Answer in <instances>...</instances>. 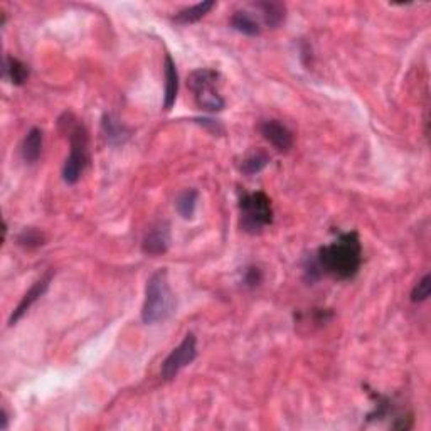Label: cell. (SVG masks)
I'll list each match as a JSON object with an SVG mask.
<instances>
[{
	"instance_id": "cell-14",
	"label": "cell",
	"mask_w": 431,
	"mask_h": 431,
	"mask_svg": "<svg viewBox=\"0 0 431 431\" xmlns=\"http://www.w3.org/2000/svg\"><path fill=\"white\" fill-rule=\"evenodd\" d=\"M231 26L233 29H236L238 32L245 34V36H260L261 32V27L258 24V21L253 17L251 14L246 12V10H238V12L233 14L231 17Z\"/></svg>"
},
{
	"instance_id": "cell-20",
	"label": "cell",
	"mask_w": 431,
	"mask_h": 431,
	"mask_svg": "<svg viewBox=\"0 0 431 431\" xmlns=\"http://www.w3.org/2000/svg\"><path fill=\"white\" fill-rule=\"evenodd\" d=\"M430 294H431V276L425 275L416 285H414L413 291H411V302L414 303L425 302V300H428Z\"/></svg>"
},
{
	"instance_id": "cell-7",
	"label": "cell",
	"mask_w": 431,
	"mask_h": 431,
	"mask_svg": "<svg viewBox=\"0 0 431 431\" xmlns=\"http://www.w3.org/2000/svg\"><path fill=\"white\" fill-rule=\"evenodd\" d=\"M260 132L263 138L273 145L278 152H288L294 145V135L278 120H265L260 125Z\"/></svg>"
},
{
	"instance_id": "cell-19",
	"label": "cell",
	"mask_w": 431,
	"mask_h": 431,
	"mask_svg": "<svg viewBox=\"0 0 431 431\" xmlns=\"http://www.w3.org/2000/svg\"><path fill=\"white\" fill-rule=\"evenodd\" d=\"M46 241V236L41 233L39 229H34V228H29V229H24L21 234L17 236V245L24 246V248H39V246L44 245Z\"/></svg>"
},
{
	"instance_id": "cell-1",
	"label": "cell",
	"mask_w": 431,
	"mask_h": 431,
	"mask_svg": "<svg viewBox=\"0 0 431 431\" xmlns=\"http://www.w3.org/2000/svg\"><path fill=\"white\" fill-rule=\"evenodd\" d=\"M322 275H330L337 280L354 278L363 263V246L359 234H341L336 241L318 249L315 256Z\"/></svg>"
},
{
	"instance_id": "cell-2",
	"label": "cell",
	"mask_w": 431,
	"mask_h": 431,
	"mask_svg": "<svg viewBox=\"0 0 431 431\" xmlns=\"http://www.w3.org/2000/svg\"><path fill=\"white\" fill-rule=\"evenodd\" d=\"M175 310V296L169 283V273L165 268L157 269L149 278L145 287V300L142 307V320L147 325L167 320Z\"/></svg>"
},
{
	"instance_id": "cell-11",
	"label": "cell",
	"mask_w": 431,
	"mask_h": 431,
	"mask_svg": "<svg viewBox=\"0 0 431 431\" xmlns=\"http://www.w3.org/2000/svg\"><path fill=\"white\" fill-rule=\"evenodd\" d=\"M42 142H44V137H42L41 128H30L29 132H27L21 147L22 159H24L27 164H36V162L39 160L42 153Z\"/></svg>"
},
{
	"instance_id": "cell-17",
	"label": "cell",
	"mask_w": 431,
	"mask_h": 431,
	"mask_svg": "<svg viewBox=\"0 0 431 431\" xmlns=\"http://www.w3.org/2000/svg\"><path fill=\"white\" fill-rule=\"evenodd\" d=\"M269 155L263 150H258V152L249 153L246 159H242L241 162V172L246 175H255L260 174L265 167L268 165Z\"/></svg>"
},
{
	"instance_id": "cell-18",
	"label": "cell",
	"mask_w": 431,
	"mask_h": 431,
	"mask_svg": "<svg viewBox=\"0 0 431 431\" xmlns=\"http://www.w3.org/2000/svg\"><path fill=\"white\" fill-rule=\"evenodd\" d=\"M102 128L105 137L113 144H118V142H123L126 137H128V130L122 125L120 122L115 120L111 115H105L102 122Z\"/></svg>"
},
{
	"instance_id": "cell-9",
	"label": "cell",
	"mask_w": 431,
	"mask_h": 431,
	"mask_svg": "<svg viewBox=\"0 0 431 431\" xmlns=\"http://www.w3.org/2000/svg\"><path fill=\"white\" fill-rule=\"evenodd\" d=\"M169 245H171V226H169V222L160 221L150 228L142 248H144V253H147V255L157 256L164 255L169 249Z\"/></svg>"
},
{
	"instance_id": "cell-21",
	"label": "cell",
	"mask_w": 431,
	"mask_h": 431,
	"mask_svg": "<svg viewBox=\"0 0 431 431\" xmlns=\"http://www.w3.org/2000/svg\"><path fill=\"white\" fill-rule=\"evenodd\" d=\"M242 282H245L246 287L256 288L258 285L263 282V271H261V269L258 268V267L246 268L245 278H242Z\"/></svg>"
},
{
	"instance_id": "cell-13",
	"label": "cell",
	"mask_w": 431,
	"mask_h": 431,
	"mask_svg": "<svg viewBox=\"0 0 431 431\" xmlns=\"http://www.w3.org/2000/svg\"><path fill=\"white\" fill-rule=\"evenodd\" d=\"M3 76L15 86H21L29 78V68L22 61L15 59L12 56H6V59H3Z\"/></svg>"
},
{
	"instance_id": "cell-10",
	"label": "cell",
	"mask_w": 431,
	"mask_h": 431,
	"mask_svg": "<svg viewBox=\"0 0 431 431\" xmlns=\"http://www.w3.org/2000/svg\"><path fill=\"white\" fill-rule=\"evenodd\" d=\"M177 93H179V75H177V66L172 59L171 54H165V96L164 108L172 110L175 105Z\"/></svg>"
},
{
	"instance_id": "cell-15",
	"label": "cell",
	"mask_w": 431,
	"mask_h": 431,
	"mask_svg": "<svg viewBox=\"0 0 431 431\" xmlns=\"http://www.w3.org/2000/svg\"><path fill=\"white\" fill-rule=\"evenodd\" d=\"M214 7V0H206V2L195 3V6L187 7V9H182L179 14H175L174 22L177 24H194V22L201 21V19L209 12Z\"/></svg>"
},
{
	"instance_id": "cell-6",
	"label": "cell",
	"mask_w": 431,
	"mask_h": 431,
	"mask_svg": "<svg viewBox=\"0 0 431 431\" xmlns=\"http://www.w3.org/2000/svg\"><path fill=\"white\" fill-rule=\"evenodd\" d=\"M195 356H198V338L194 334H187L184 341L169 354L167 359L162 364V377L165 381H172L184 367L194 363Z\"/></svg>"
},
{
	"instance_id": "cell-4",
	"label": "cell",
	"mask_w": 431,
	"mask_h": 431,
	"mask_svg": "<svg viewBox=\"0 0 431 431\" xmlns=\"http://www.w3.org/2000/svg\"><path fill=\"white\" fill-rule=\"evenodd\" d=\"M241 228L246 233H261L273 222L271 199L265 192H251L245 194L240 201Z\"/></svg>"
},
{
	"instance_id": "cell-8",
	"label": "cell",
	"mask_w": 431,
	"mask_h": 431,
	"mask_svg": "<svg viewBox=\"0 0 431 431\" xmlns=\"http://www.w3.org/2000/svg\"><path fill=\"white\" fill-rule=\"evenodd\" d=\"M51 280H52V271H48L44 276H41V278L29 288V291H27V294L22 296V300L19 302V305L15 307L14 314L10 315L9 325H15V323H17L22 317H24L26 312L29 310L30 307H32L42 295L46 294V290L49 288V283H51Z\"/></svg>"
},
{
	"instance_id": "cell-3",
	"label": "cell",
	"mask_w": 431,
	"mask_h": 431,
	"mask_svg": "<svg viewBox=\"0 0 431 431\" xmlns=\"http://www.w3.org/2000/svg\"><path fill=\"white\" fill-rule=\"evenodd\" d=\"M61 126L68 133L69 145H71V152H69L63 167V179L66 184H76L90 162L88 133L86 128L71 113H66L61 118Z\"/></svg>"
},
{
	"instance_id": "cell-12",
	"label": "cell",
	"mask_w": 431,
	"mask_h": 431,
	"mask_svg": "<svg viewBox=\"0 0 431 431\" xmlns=\"http://www.w3.org/2000/svg\"><path fill=\"white\" fill-rule=\"evenodd\" d=\"M256 9L261 10L265 24L271 29L282 26L285 15H287V7L282 2H258Z\"/></svg>"
},
{
	"instance_id": "cell-16",
	"label": "cell",
	"mask_w": 431,
	"mask_h": 431,
	"mask_svg": "<svg viewBox=\"0 0 431 431\" xmlns=\"http://www.w3.org/2000/svg\"><path fill=\"white\" fill-rule=\"evenodd\" d=\"M198 198H199V194L195 189H186V191H182L179 195H177L175 207L184 219H192V216H194L195 213Z\"/></svg>"
},
{
	"instance_id": "cell-5",
	"label": "cell",
	"mask_w": 431,
	"mask_h": 431,
	"mask_svg": "<svg viewBox=\"0 0 431 431\" xmlns=\"http://www.w3.org/2000/svg\"><path fill=\"white\" fill-rule=\"evenodd\" d=\"M218 81L219 73L207 68L195 69L189 78V86H191L195 103L201 110L216 113V111H221L224 108V98L219 95L218 88H216Z\"/></svg>"
},
{
	"instance_id": "cell-22",
	"label": "cell",
	"mask_w": 431,
	"mask_h": 431,
	"mask_svg": "<svg viewBox=\"0 0 431 431\" xmlns=\"http://www.w3.org/2000/svg\"><path fill=\"white\" fill-rule=\"evenodd\" d=\"M7 428H9V414H7L6 408L2 410V426H0V430L6 431Z\"/></svg>"
}]
</instances>
